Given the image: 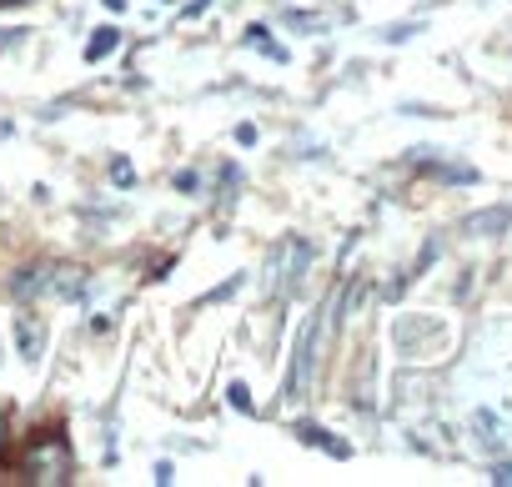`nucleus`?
Segmentation results:
<instances>
[{
    "instance_id": "nucleus-1",
    "label": "nucleus",
    "mask_w": 512,
    "mask_h": 487,
    "mask_svg": "<svg viewBox=\"0 0 512 487\" xmlns=\"http://www.w3.org/2000/svg\"><path fill=\"white\" fill-rule=\"evenodd\" d=\"M21 472L26 482H41V487H66L71 472H76V452L61 432H46V437H31L26 457H21Z\"/></svg>"
},
{
    "instance_id": "nucleus-2",
    "label": "nucleus",
    "mask_w": 512,
    "mask_h": 487,
    "mask_svg": "<svg viewBox=\"0 0 512 487\" xmlns=\"http://www.w3.org/2000/svg\"><path fill=\"white\" fill-rule=\"evenodd\" d=\"M16 297H41V302H76L86 292V272L81 267H36V272H21L11 282Z\"/></svg>"
},
{
    "instance_id": "nucleus-3",
    "label": "nucleus",
    "mask_w": 512,
    "mask_h": 487,
    "mask_svg": "<svg viewBox=\"0 0 512 487\" xmlns=\"http://www.w3.org/2000/svg\"><path fill=\"white\" fill-rule=\"evenodd\" d=\"M307 267H312V241H302V236H287L282 247L272 252V262H267V272H272V282H267V292L272 297H287L302 277H307Z\"/></svg>"
},
{
    "instance_id": "nucleus-4",
    "label": "nucleus",
    "mask_w": 512,
    "mask_h": 487,
    "mask_svg": "<svg viewBox=\"0 0 512 487\" xmlns=\"http://www.w3.org/2000/svg\"><path fill=\"white\" fill-rule=\"evenodd\" d=\"M312 372H317V317L302 327L297 352H292V377H287V402H307L312 397Z\"/></svg>"
},
{
    "instance_id": "nucleus-5",
    "label": "nucleus",
    "mask_w": 512,
    "mask_h": 487,
    "mask_svg": "<svg viewBox=\"0 0 512 487\" xmlns=\"http://www.w3.org/2000/svg\"><path fill=\"white\" fill-rule=\"evenodd\" d=\"M507 221H512V206H492V211L467 216L462 231H467V236H497V231H507Z\"/></svg>"
},
{
    "instance_id": "nucleus-6",
    "label": "nucleus",
    "mask_w": 512,
    "mask_h": 487,
    "mask_svg": "<svg viewBox=\"0 0 512 487\" xmlns=\"http://www.w3.org/2000/svg\"><path fill=\"white\" fill-rule=\"evenodd\" d=\"M16 342H21V357H26V362H36V357L46 352V327L26 312V317H16Z\"/></svg>"
},
{
    "instance_id": "nucleus-7",
    "label": "nucleus",
    "mask_w": 512,
    "mask_h": 487,
    "mask_svg": "<svg viewBox=\"0 0 512 487\" xmlns=\"http://www.w3.org/2000/svg\"><path fill=\"white\" fill-rule=\"evenodd\" d=\"M297 437H302L307 447H322V452H332V457H352V447H347V442H337V432H327V427H312V422H302V427H297Z\"/></svg>"
},
{
    "instance_id": "nucleus-8",
    "label": "nucleus",
    "mask_w": 512,
    "mask_h": 487,
    "mask_svg": "<svg viewBox=\"0 0 512 487\" xmlns=\"http://www.w3.org/2000/svg\"><path fill=\"white\" fill-rule=\"evenodd\" d=\"M241 41H246V46H251V51H262V56H267V61H277V66H287V46H277V41H272V31H267V26H251V31H246V36H241Z\"/></svg>"
},
{
    "instance_id": "nucleus-9",
    "label": "nucleus",
    "mask_w": 512,
    "mask_h": 487,
    "mask_svg": "<svg viewBox=\"0 0 512 487\" xmlns=\"http://www.w3.org/2000/svg\"><path fill=\"white\" fill-rule=\"evenodd\" d=\"M116 46H121V31H116V26H101V31H91V41H86V61L96 66V61H106Z\"/></svg>"
},
{
    "instance_id": "nucleus-10",
    "label": "nucleus",
    "mask_w": 512,
    "mask_h": 487,
    "mask_svg": "<svg viewBox=\"0 0 512 487\" xmlns=\"http://www.w3.org/2000/svg\"><path fill=\"white\" fill-rule=\"evenodd\" d=\"M236 287H241V277H226V282H221V287H216V292H206V297H201V302H196V307H216V302H226V297H231V292H236Z\"/></svg>"
},
{
    "instance_id": "nucleus-11",
    "label": "nucleus",
    "mask_w": 512,
    "mask_h": 487,
    "mask_svg": "<svg viewBox=\"0 0 512 487\" xmlns=\"http://www.w3.org/2000/svg\"><path fill=\"white\" fill-rule=\"evenodd\" d=\"M111 181H116V186H131V181H136V166H131L126 156H116V161H111Z\"/></svg>"
},
{
    "instance_id": "nucleus-12",
    "label": "nucleus",
    "mask_w": 512,
    "mask_h": 487,
    "mask_svg": "<svg viewBox=\"0 0 512 487\" xmlns=\"http://www.w3.org/2000/svg\"><path fill=\"white\" fill-rule=\"evenodd\" d=\"M226 402H231L236 412H251V392H246V382H231V387H226Z\"/></svg>"
},
{
    "instance_id": "nucleus-13",
    "label": "nucleus",
    "mask_w": 512,
    "mask_h": 487,
    "mask_svg": "<svg viewBox=\"0 0 512 487\" xmlns=\"http://www.w3.org/2000/svg\"><path fill=\"white\" fill-rule=\"evenodd\" d=\"M176 191H201V171H176Z\"/></svg>"
},
{
    "instance_id": "nucleus-14",
    "label": "nucleus",
    "mask_w": 512,
    "mask_h": 487,
    "mask_svg": "<svg viewBox=\"0 0 512 487\" xmlns=\"http://www.w3.org/2000/svg\"><path fill=\"white\" fill-rule=\"evenodd\" d=\"M407 36H417V26H387V31H382L387 46H397V41H407Z\"/></svg>"
},
{
    "instance_id": "nucleus-15",
    "label": "nucleus",
    "mask_w": 512,
    "mask_h": 487,
    "mask_svg": "<svg viewBox=\"0 0 512 487\" xmlns=\"http://www.w3.org/2000/svg\"><path fill=\"white\" fill-rule=\"evenodd\" d=\"M492 482H502V487H512V462H497V467H492Z\"/></svg>"
},
{
    "instance_id": "nucleus-16",
    "label": "nucleus",
    "mask_w": 512,
    "mask_h": 487,
    "mask_svg": "<svg viewBox=\"0 0 512 487\" xmlns=\"http://www.w3.org/2000/svg\"><path fill=\"white\" fill-rule=\"evenodd\" d=\"M236 141H241V146H251V141H256V126H251V121H241V126H236Z\"/></svg>"
},
{
    "instance_id": "nucleus-17",
    "label": "nucleus",
    "mask_w": 512,
    "mask_h": 487,
    "mask_svg": "<svg viewBox=\"0 0 512 487\" xmlns=\"http://www.w3.org/2000/svg\"><path fill=\"white\" fill-rule=\"evenodd\" d=\"M16 36H26V31H0V51H6V46H11Z\"/></svg>"
},
{
    "instance_id": "nucleus-18",
    "label": "nucleus",
    "mask_w": 512,
    "mask_h": 487,
    "mask_svg": "<svg viewBox=\"0 0 512 487\" xmlns=\"http://www.w3.org/2000/svg\"><path fill=\"white\" fill-rule=\"evenodd\" d=\"M126 6H131V0H106V11H116V16H121Z\"/></svg>"
},
{
    "instance_id": "nucleus-19",
    "label": "nucleus",
    "mask_w": 512,
    "mask_h": 487,
    "mask_svg": "<svg viewBox=\"0 0 512 487\" xmlns=\"http://www.w3.org/2000/svg\"><path fill=\"white\" fill-rule=\"evenodd\" d=\"M6 6H26V0H0V11H6Z\"/></svg>"
}]
</instances>
